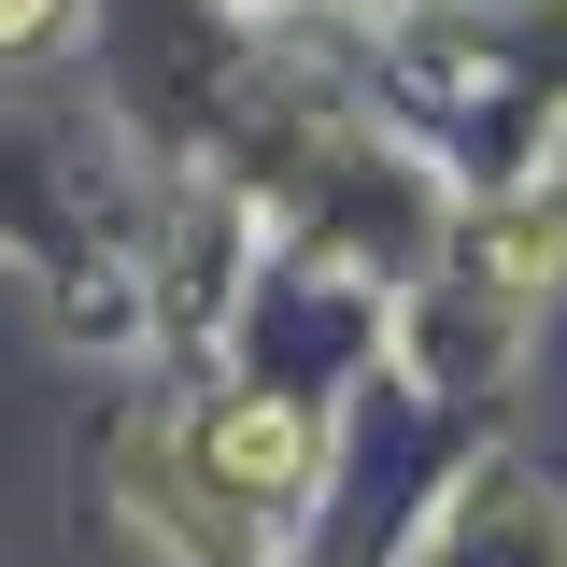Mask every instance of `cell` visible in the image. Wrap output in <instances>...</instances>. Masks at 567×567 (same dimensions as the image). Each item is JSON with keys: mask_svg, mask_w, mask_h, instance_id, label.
Instances as JSON below:
<instances>
[{"mask_svg": "<svg viewBox=\"0 0 567 567\" xmlns=\"http://www.w3.org/2000/svg\"><path fill=\"white\" fill-rule=\"evenodd\" d=\"M199 468H213L227 511H284V496H312V468H327V425L298 412V398H227L199 425Z\"/></svg>", "mask_w": 567, "mask_h": 567, "instance_id": "6da1fadb", "label": "cell"}]
</instances>
